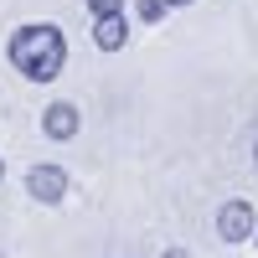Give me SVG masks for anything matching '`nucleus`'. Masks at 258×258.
<instances>
[{
    "instance_id": "7",
    "label": "nucleus",
    "mask_w": 258,
    "mask_h": 258,
    "mask_svg": "<svg viewBox=\"0 0 258 258\" xmlns=\"http://www.w3.org/2000/svg\"><path fill=\"white\" fill-rule=\"evenodd\" d=\"M165 16V0H140V21H160Z\"/></svg>"
},
{
    "instance_id": "8",
    "label": "nucleus",
    "mask_w": 258,
    "mask_h": 258,
    "mask_svg": "<svg viewBox=\"0 0 258 258\" xmlns=\"http://www.w3.org/2000/svg\"><path fill=\"white\" fill-rule=\"evenodd\" d=\"M160 258H191V253H186V248H165Z\"/></svg>"
},
{
    "instance_id": "10",
    "label": "nucleus",
    "mask_w": 258,
    "mask_h": 258,
    "mask_svg": "<svg viewBox=\"0 0 258 258\" xmlns=\"http://www.w3.org/2000/svg\"><path fill=\"white\" fill-rule=\"evenodd\" d=\"M0 181H6V160H0Z\"/></svg>"
},
{
    "instance_id": "4",
    "label": "nucleus",
    "mask_w": 258,
    "mask_h": 258,
    "mask_svg": "<svg viewBox=\"0 0 258 258\" xmlns=\"http://www.w3.org/2000/svg\"><path fill=\"white\" fill-rule=\"evenodd\" d=\"M78 129H83V114H78V103L57 98V103H47V109H41V135H47V140H73Z\"/></svg>"
},
{
    "instance_id": "3",
    "label": "nucleus",
    "mask_w": 258,
    "mask_h": 258,
    "mask_svg": "<svg viewBox=\"0 0 258 258\" xmlns=\"http://www.w3.org/2000/svg\"><path fill=\"white\" fill-rule=\"evenodd\" d=\"M26 191L41 207H57L62 197H68V170H62V165H31L26 170Z\"/></svg>"
},
{
    "instance_id": "6",
    "label": "nucleus",
    "mask_w": 258,
    "mask_h": 258,
    "mask_svg": "<svg viewBox=\"0 0 258 258\" xmlns=\"http://www.w3.org/2000/svg\"><path fill=\"white\" fill-rule=\"evenodd\" d=\"M88 11H93V16H119L124 0H88Z\"/></svg>"
},
{
    "instance_id": "5",
    "label": "nucleus",
    "mask_w": 258,
    "mask_h": 258,
    "mask_svg": "<svg viewBox=\"0 0 258 258\" xmlns=\"http://www.w3.org/2000/svg\"><path fill=\"white\" fill-rule=\"evenodd\" d=\"M93 41L103 52H119L124 41H129V21H124V11L119 16H93Z\"/></svg>"
},
{
    "instance_id": "1",
    "label": "nucleus",
    "mask_w": 258,
    "mask_h": 258,
    "mask_svg": "<svg viewBox=\"0 0 258 258\" xmlns=\"http://www.w3.org/2000/svg\"><path fill=\"white\" fill-rule=\"evenodd\" d=\"M62 62H68V41L52 21H41V26H21L11 36V68L31 83H52L62 73Z\"/></svg>"
},
{
    "instance_id": "2",
    "label": "nucleus",
    "mask_w": 258,
    "mask_h": 258,
    "mask_svg": "<svg viewBox=\"0 0 258 258\" xmlns=\"http://www.w3.org/2000/svg\"><path fill=\"white\" fill-rule=\"evenodd\" d=\"M258 232V212H253V202H222V212H217V238L222 243H248Z\"/></svg>"
},
{
    "instance_id": "11",
    "label": "nucleus",
    "mask_w": 258,
    "mask_h": 258,
    "mask_svg": "<svg viewBox=\"0 0 258 258\" xmlns=\"http://www.w3.org/2000/svg\"><path fill=\"white\" fill-rule=\"evenodd\" d=\"M253 160H258V140H253Z\"/></svg>"
},
{
    "instance_id": "12",
    "label": "nucleus",
    "mask_w": 258,
    "mask_h": 258,
    "mask_svg": "<svg viewBox=\"0 0 258 258\" xmlns=\"http://www.w3.org/2000/svg\"><path fill=\"white\" fill-rule=\"evenodd\" d=\"M253 243H258V232H253Z\"/></svg>"
},
{
    "instance_id": "9",
    "label": "nucleus",
    "mask_w": 258,
    "mask_h": 258,
    "mask_svg": "<svg viewBox=\"0 0 258 258\" xmlns=\"http://www.w3.org/2000/svg\"><path fill=\"white\" fill-rule=\"evenodd\" d=\"M176 6H191V0H165V11H176Z\"/></svg>"
}]
</instances>
